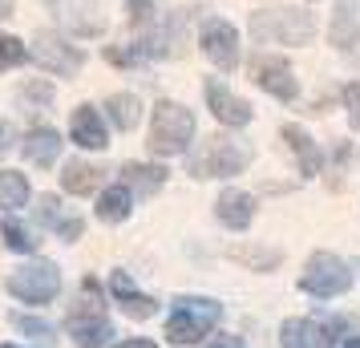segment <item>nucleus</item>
<instances>
[{
	"label": "nucleus",
	"instance_id": "nucleus-10",
	"mask_svg": "<svg viewBox=\"0 0 360 348\" xmlns=\"http://www.w3.org/2000/svg\"><path fill=\"white\" fill-rule=\"evenodd\" d=\"M207 105H211V114L219 117L223 126H247V122H251V105H247L243 98H235L219 77L207 82Z\"/></svg>",
	"mask_w": 360,
	"mask_h": 348
},
{
	"label": "nucleus",
	"instance_id": "nucleus-8",
	"mask_svg": "<svg viewBox=\"0 0 360 348\" xmlns=\"http://www.w3.org/2000/svg\"><path fill=\"white\" fill-rule=\"evenodd\" d=\"M33 57L37 65H45L49 73H57V77H69V73H77L82 69V49H73V45H65L57 33H37L33 37Z\"/></svg>",
	"mask_w": 360,
	"mask_h": 348
},
{
	"label": "nucleus",
	"instance_id": "nucleus-34",
	"mask_svg": "<svg viewBox=\"0 0 360 348\" xmlns=\"http://www.w3.org/2000/svg\"><path fill=\"white\" fill-rule=\"evenodd\" d=\"M4 150H8V130L0 126V154H4Z\"/></svg>",
	"mask_w": 360,
	"mask_h": 348
},
{
	"label": "nucleus",
	"instance_id": "nucleus-17",
	"mask_svg": "<svg viewBox=\"0 0 360 348\" xmlns=\"http://www.w3.org/2000/svg\"><path fill=\"white\" fill-rule=\"evenodd\" d=\"M283 138H288V146L295 150V158H300V174H320V166H324V154L316 150V142H311L308 134L300 130V126H283Z\"/></svg>",
	"mask_w": 360,
	"mask_h": 348
},
{
	"label": "nucleus",
	"instance_id": "nucleus-9",
	"mask_svg": "<svg viewBox=\"0 0 360 348\" xmlns=\"http://www.w3.org/2000/svg\"><path fill=\"white\" fill-rule=\"evenodd\" d=\"M251 82L259 85V89H267V94L279 98V101H292L295 94H300V85H295V77H292V65H288L283 57H255V61H251Z\"/></svg>",
	"mask_w": 360,
	"mask_h": 348
},
{
	"label": "nucleus",
	"instance_id": "nucleus-35",
	"mask_svg": "<svg viewBox=\"0 0 360 348\" xmlns=\"http://www.w3.org/2000/svg\"><path fill=\"white\" fill-rule=\"evenodd\" d=\"M344 348H360V336H348V340H344Z\"/></svg>",
	"mask_w": 360,
	"mask_h": 348
},
{
	"label": "nucleus",
	"instance_id": "nucleus-26",
	"mask_svg": "<svg viewBox=\"0 0 360 348\" xmlns=\"http://www.w3.org/2000/svg\"><path fill=\"white\" fill-rule=\"evenodd\" d=\"M0 235H4L8 251H17V255H29V251H37V243H41V239H33V235L20 227L17 219H4V223H0Z\"/></svg>",
	"mask_w": 360,
	"mask_h": 348
},
{
	"label": "nucleus",
	"instance_id": "nucleus-21",
	"mask_svg": "<svg viewBox=\"0 0 360 348\" xmlns=\"http://www.w3.org/2000/svg\"><path fill=\"white\" fill-rule=\"evenodd\" d=\"M29 195H33V186H29V179H25L20 170H0V211L25 207Z\"/></svg>",
	"mask_w": 360,
	"mask_h": 348
},
{
	"label": "nucleus",
	"instance_id": "nucleus-15",
	"mask_svg": "<svg viewBox=\"0 0 360 348\" xmlns=\"http://www.w3.org/2000/svg\"><path fill=\"white\" fill-rule=\"evenodd\" d=\"M110 283H114V296L122 299V312H126V316H134V320H150V316L158 312V304H154L150 296H142L126 271H114V280H110Z\"/></svg>",
	"mask_w": 360,
	"mask_h": 348
},
{
	"label": "nucleus",
	"instance_id": "nucleus-12",
	"mask_svg": "<svg viewBox=\"0 0 360 348\" xmlns=\"http://www.w3.org/2000/svg\"><path fill=\"white\" fill-rule=\"evenodd\" d=\"M69 336H73V344L77 348H105V340L114 336L110 328V320L105 316H89V312H73L69 316Z\"/></svg>",
	"mask_w": 360,
	"mask_h": 348
},
{
	"label": "nucleus",
	"instance_id": "nucleus-20",
	"mask_svg": "<svg viewBox=\"0 0 360 348\" xmlns=\"http://www.w3.org/2000/svg\"><path fill=\"white\" fill-rule=\"evenodd\" d=\"M356 37H360V4L340 0V4H336V20H332V41H336L340 49H348Z\"/></svg>",
	"mask_w": 360,
	"mask_h": 348
},
{
	"label": "nucleus",
	"instance_id": "nucleus-27",
	"mask_svg": "<svg viewBox=\"0 0 360 348\" xmlns=\"http://www.w3.org/2000/svg\"><path fill=\"white\" fill-rule=\"evenodd\" d=\"M25 61V45H20L17 37H8V33H0V69H13Z\"/></svg>",
	"mask_w": 360,
	"mask_h": 348
},
{
	"label": "nucleus",
	"instance_id": "nucleus-13",
	"mask_svg": "<svg viewBox=\"0 0 360 348\" xmlns=\"http://www.w3.org/2000/svg\"><path fill=\"white\" fill-rule=\"evenodd\" d=\"M214 211H219V219L227 223L231 231H243V227H251V219H255V199L247 191H223L219 202H214Z\"/></svg>",
	"mask_w": 360,
	"mask_h": 348
},
{
	"label": "nucleus",
	"instance_id": "nucleus-31",
	"mask_svg": "<svg viewBox=\"0 0 360 348\" xmlns=\"http://www.w3.org/2000/svg\"><path fill=\"white\" fill-rule=\"evenodd\" d=\"M207 348H243V340H239V336H219V340H211Z\"/></svg>",
	"mask_w": 360,
	"mask_h": 348
},
{
	"label": "nucleus",
	"instance_id": "nucleus-36",
	"mask_svg": "<svg viewBox=\"0 0 360 348\" xmlns=\"http://www.w3.org/2000/svg\"><path fill=\"white\" fill-rule=\"evenodd\" d=\"M0 348H20V344H0Z\"/></svg>",
	"mask_w": 360,
	"mask_h": 348
},
{
	"label": "nucleus",
	"instance_id": "nucleus-22",
	"mask_svg": "<svg viewBox=\"0 0 360 348\" xmlns=\"http://www.w3.org/2000/svg\"><path fill=\"white\" fill-rule=\"evenodd\" d=\"M126 215H130V186L117 183V186H110V191H101L98 219H105V223H122Z\"/></svg>",
	"mask_w": 360,
	"mask_h": 348
},
{
	"label": "nucleus",
	"instance_id": "nucleus-14",
	"mask_svg": "<svg viewBox=\"0 0 360 348\" xmlns=\"http://www.w3.org/2000/svg\"><path fill=\"white\" fill-rule=\"evenodd\" d=\"M25 158L33 166H53L57 162V154H61V134L49 130V126H37V130L25 134Z\"/></svg>",
	"mask_w": 360,
	"mask_h": 348
},
{
	"label": "nucleus",
	"instance_id": "nucleus-19",
	"mask_svg": "<svg viewBox=\"0 0 360 348\" xmlns=\"http://www.w3.org/2000/svg\"><path fill=\"white\" fill-rule=\"evenodd\" d=\"M283 348H328V336L311 320H288L283 324Z\"/></svg>",
	"mask_w": 360,
	"mask_h": 348
},
{
	"label": "nucleus",
	"instance_id": "nucleus-3",
	"mask_svg": "<svg viewBox=\"0 0 360 348\" xmlns=\"http://www.w3.org/2000/svg\"><path fill=\"white\" fill-rule=\"evenodd\" d=\"M219 316H223V308H219L214 299L182 296L179 304H174L170 320H166V340H170V344H195V340H202V336L219 324Z\"/></svg>",
	"mask_w": 360,
	"mask_h": 348
},
{
	"label": "nucleus",
	"instance_id": "nucleus-4",
	"mask_svg": "<svg viewBox=\"0 0 360 348\" xmlns=\"http://www.w3.org/2000/svg\"><path fill=\"white\" fill-rule=\"evenodd\" d=\"M255 41H279V45H308L316 37V20L304 8H267L251 17Z\"/></svg>",
	"mask_w": 360,
	"mask_h": 348
},
{
	"label": "nucleus",
	"instance_id": "nucleus-5",
	"mask_svg": "<svg viewBox=\"0 0 360 348\" xmlns=\"http://www.w3.org/2000/svg\"><path fill=\"white\" fill-rule=\"evenodd\" d=\"M300 288H304L308 296L336 299L352 288V271H348V264L336 259L332 251H316L308 259V267H304V276H300Z\"/></svg>",
	"mask_w": 360,
	"mask_h": 348
},
{
	"label": "nucleus",
	"instance_id": "nucleus-33",
	"mask_svg": "<svg viewBox=\"0 0 360 348\" xmlns=\"http://www.w3.org/2000/svg\"><path fill=\"white\" fill-rule=\"evenodd\" d=\"M13 4H17V0H0V20L13 17Z\"/></svg>",
	"mask_w": 360,
	"mask_h": 348
},
{
	"label": "nucleus",
	"instance_id": "nucleus-28",
	"mask_svg": "<svg viewBox=\"0 0 360 348\" xmlns=\"http://www.w3.org/2000/svg\"><path fill=\"white\" fill-rule=\"evenodd\" d=\"M126 4H130V20L138 29L154 25V0H126Z\"/></svg>",
	"mask_w": 360,
	"mask_h": 348
},
{
	"label": "nucleus",
	"instance_id": "nucleus-30",
	"mask_svg": "<svg viewBox=\"0 0 360 348\" xmlns=\"http://www.w3.org/2000/svg\"><path fill=\"white\" fill-rule=\"evenodd\" d=\"M13 324H17V328H25V332H37V336H53L49 324H41V320H29V316H13Z\"/></svg>",
	"mask_w": 360,
	"mask_h": 348
},
{
	"label": "nucleus",
	"instance_id": "nucleus-37",
	"mask_svg": "<svg viewBox=\"0 0 360 348\" xmlns=\"http://www.w3.org/2000/svg\"><path fill=\"white\" fill-rule=\"evenodd\" d=\"M356 267H360V264H356Z\"/></svg>",
	"mask_w": 360,
	"mask_h": 348
},
{
	"label": "nucleus",
	"instance_id": "nucleus-25",
	"mask_svg": "<svg viewBox=\"0 0 360 348\" xmlns=\"http://www.w3.org/2000/svg\"><path fill=\"white\" fill-rule=\"evenodd\" d=\"M231 259H239V264H247V267H255V271H271V267L283 259L276 247H235L231 251Z\"/></svg>",
	"mask_w": 360,
	"mask_h": 348
},
{
	"label": "nucleus",
	"instance_id": "nucleus-29",
	"mask_svg": "<svg viewBox=\"0 0 360 348\" xmlns=\"http://www.w3.org/2000/svg\"><path fill=\"white\" fill-rule=\"evenodd\" d=\"M344 105H348V117H352V126L360 130V85H344Z\"/></svg>",
	"mask_w": 360,
	"mask_h": 348
},
{
	"label": "nucleus",
	"instance_id": "nucleus-16",
	"mask_svg": "<svg viewBox=\"0 0 360 348\" xmlns=\"http://www.w3.org/2000/svg\"><path fill=\"white\" fill-rule=\"evenodd\" d=\"M37 215H41V223H45L49 231L61 235V239H77V235H82V219L65 215V207L57 202V195H45L41 207H37Z\"/></svg>",
	"mask_w": 360,
	"mask_h": 348
},
{
	"label": "nucleus",
	"instance_id": "nucleus-7",
	"mask_svg": "<svg viewBox=\"0 0 360 348\" xmlns=\"http://www.w3.org/2000/svg\"><path fill=\"white\" fill-rule=\"evenodd\" d=\"M202 53H207V61H211L214 69L231 73V69L239 65V33L231 29L227 20L211 17L202 25Z\"/></svg>",
	"mask_w": 360,
	"mask_h": 348
},
{
	"label": "nucleus",
	"instance_id": "nucleus-23",
	"mask_svg": "<svg viewBox=\"0 0 360 348\" xmlns=\"http://www.w3.org/2000/svg\"><path fill=\"white\" fill-rule=\"evenodd\" d=\"M98 183H101V170L89 162H69L65 174H61V186L69 195H89V191H98Z\"/></svg>",
	"mask_w": 360,
	"mask_h": 348
},
{
	"label": "nucleus",
	"instance_id": "nucleus-18",
	"mask_svg": "<svg viewBox=\"0 0 360 348\" xmlns=\"http://www.w3.org/2000/svg\"><path fill=\"white\" fill-rule=\"evenodd\" d=\"M122 183L134 186V191H142V195H154V191H162L166 170L162 166H146V162H126L122 166Z\"/></svg>",
	"mask_w": 360,
	"mask_h": 348
},
{
	"label": "nucleus",
	"instance_id": "nucleus-11",
	"mask_svg": "<svg viewBox=\"0 0 360 348\" xmlns=\"http://www.w3.org/2000/svg\"><path fill=\"white\" fill-rule=\"evenodd\" d=\"M69 138L82 150H105L110 146V134H105V122L94 105H77L73 117H69Z\"/></svg>",
	"mask_w": 360,
	"mask_h": 348
},
{
	"label": "nucleus",
	"instance_id": "nucleus-1",
	"mask_svg": "<svg viewBox=\"0 0 360 348\" xmlns=\"http://www.w3.org/2000/svg\"><path fill=\"white\" fill-rule=\"evenodd\" d=\"M255 158V150L247 146L243 138H227V134H214L207 138L198 154L191 158V174L195 179H231V174H239L247 170Z\"/></svg>",
	"mask_w": 360,
	"mask_h": 348
},
{
	"label": "nucleus",
	"instance_id": "nucleus-2",
	"mask_svg": "<svg viewBox=\"0 0 360 348\" xmlns=\"http://www.w3.org/2000/svg\"><path fill=\"white\" fill-rule=\"evenodd\" d=\"M195 138V114L179 105V101H158L154 105V122H150V150L154 154H182Z\"/></svg>",
	"mask_w": 360,
	"mask_h": 348
},
{
	"label": "nucleus",
	"instance_id": "nucleus-24",
	"mask_svg": "<svg viewBox=\"0 0 360 348\" xmlns=\"http://www.w3.org/2000/svg\"><path fill=\"white\" fill-rule=\"evenodd\" d=\"M105 110H110V122H114L117 130H134L138 117H142V105H138L134 94H114V98L105 101Z\"/></svg>",
	"mask_w": 360,
	"mask_h": 348
},
{
	"label": "nucleus",
	"instance_id": "nucleus-32",
	"mask_svg": "<svg viewBox=\"0 0 360 348\" xmlns=\"http://www.w3.org/2000/svg\"><path fill=\"white\" fill-rule=\"evenodd\" d=\"M117 348H158L154 340H142V336H134V340H122Z\"/></svg>",
	"mask_w": 360,
	"mask_h": 348
},
{
	"label": "nucleus",
	"instance_id": "nucleus-6",
	"mask_svg": "<svg viewBox=\"0 0 360 348\" xmlns=\"http://www.w3.org/2000/svg\"><path fill=\"white\" fill-rule=\"evenodd\" d=\"M8 292L17 299H25V304H49L61 292V271L53 264H45V259H37V264L8 276Z\"/></svg>",
	"mask_w": 360,
	"mask_h": 348
}]
</instances>
